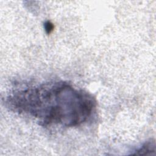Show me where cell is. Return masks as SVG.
<instances>
[{"instance_id":"cell-2","label":"cell","mask_w":156,"mask_h":156,"mask_svg":"<svg viewBox=\"0 0 156 156\" xmlns=\"http://www.w3.org/2000/svg\"><path fill=\"white\" fill-rule=\"evenodd\" d=\"M155 141L150 140L144 143L140 148L136 149L132 155H155Z\"/></svg>"},{"instance_id":"cell-1","label":"cell","mask_w":156,"mask_h":156,"mask_svg":"<svg viewBox=\"0 0 156 156\" xmlns=\"http://www.w3.org/2000/svg\"><path fill=\"white\" fill-rule=\"evenodd\" d=\"M12 111L34 118L41 126H79L87 122L96 107L90 93L65 81H54L13 90L6 99Z\"/></svg>"},{"instance_id":"cell-3","label":"cell","mask_w":156,"mask_h":156,"mask_svg":"<svg viewBox=\"0 0 156 156\" xmlns=\"http://www.w3.org/2000/svg\"><path fill=\"white\" fill-rule=\"evenodd\" d=\"M44 29L48 34H50L54 30V24L49 21H46L44 23Z\"/></svg>"}]
</instances>
